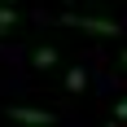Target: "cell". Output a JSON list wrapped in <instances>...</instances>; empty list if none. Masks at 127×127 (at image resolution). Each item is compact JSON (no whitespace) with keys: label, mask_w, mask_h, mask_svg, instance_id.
I'll return each mask as SVG.
<instances>
[{"label":"cell","mask_w":127,"mask_h":127,"mask_svg":"<svg viewBox=\"0 0 127 127\" xmlns=\"http://www.w3.org/2000/svg\"><path fill=\"white\" fill-rule=\"evenodd\" d=\"M62 22L66 26H79V31H88V35H118V31H123V26L110 22V18H79V13H66Z\"/></svg>","instance_id":"cell-1"},{"label":"cell","mask_w":127,"mask_h":127,"mask_svg":"<svg viewBox=\"0 0 127 127\" xmlns=\"http://www.w3.org/2000/svg\"><path fill=\"white\" fill-rule=\"evenodd\" d=\"M9 118L13 123H26V127H53L57 123L48 110H26V105H9Z\"/></svg>","instance_id":"cell-2"},{"label":"cell","mask_w":127,"mask_h":127,"mask_svg":"<svg viewBox=\"0 0 127 127\" xmlns=\"http://www.w3.org/2000/svg\"><path fill=\"white\" fill-rule=\"evenodd\" d=\"M31 62H35L39 70H53V66H57V48H53V44H39V48L31 53Z\"/></svg>","instance_id":"cell-3"},{"label":"cell","mask_w":127,"mask_h":127,"mask_svg":"<svg viewBox=\"0 0 127 127\" xmlns=\"http://www.w3.org/2000/svg\"><path fill=\"white\" fill-rule=\"evenodd\" d=\"M13 26H18V9L13 4H0V35H9Z\"/></svg>","instance_id":"cell-4"},{"label":"cell","mask_w":127,"mask_h":127,"mask_svg":"<svg viewBox=\"0 0 127 127\" xmlns=\"http://www.w3.org/2000/svg\"><path fill=\"white\" fill-rule=\"evenodd\" d=\"M83 83H88V79H83V70H70V75H66V88H70V92H79Z\"/></svg>","instance_id":"cell-5"},{"label":"cell","mask_w":127,"mask_h":127,"mask_svg":"<svg viewBox=\"0 0 127 127\" xmlns=\"http://www.w3.org/2000/svg\"><path fill=\"white\" fill-rule=\"evenodd\" d=\"M114 114H118V118H127V96L118 101V110H114Z\"/></svg>","instance_id":"cell-6"},{"label":"cell","mask_w":127,"mask_h":127,"mask_svg":"<svg viewBox=\"0 0 127 127\" xmlns=\"http://www.w3.org/2000/svg\"><path fill=\"white\" fill-rule=\"evenodd\" d=\"M123 70H127V53H123Z\"/></svg>","instance_id":"cell-7"}]
</instances>
